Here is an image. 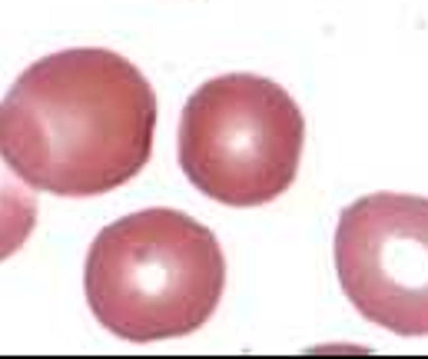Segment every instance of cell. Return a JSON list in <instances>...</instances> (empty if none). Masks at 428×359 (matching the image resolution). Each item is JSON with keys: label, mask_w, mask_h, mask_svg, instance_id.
Instances as JSON below:
<instances>
[{"label": "cell", "mask_w": 428, "mask_h": 359, "mask_svg": "<svg viewBox=\"0 0 428 359\" xmlns=\"http://www.w3.org/2000/svg\"><path fill=\"white\" fill-rule=\"evenodd\" d=\"M156 93L126 57L73 47L37 60L0 100V153L33 190L103 196L153 153Z\"/></svg>", "instance_id": "obj_1"}, {"label": "cell", "mask_w": 428, "mask_h": 359, "mask_svg": "<svg viewBox=\"0 0 428 359\" xmlns=\"http://www.w3.org/2000/svg\"><path fill=\"white\" fill-rule=\"evenodd\" d=\"M335 269L349 303L398 336L428 333V200L372 193L339 216Z\"/></svg>", "instance_id": "obj_4"}, {"label": "cell", "mask_w": 428, "mask_h": 359, "mask_svg": "<svg viewBox=\"0 0 428 359\" xmlns=\"http://www.w3.org/2000/svg\"><path fill=\"white\" fill-rule=\"evenodd\" d=\"M13 173L17 170L0 153V263L10 259L37 226V196Z\"/></svg>", "instance_id": "obj_5"}, {"label": "cell", "mask_w": 428, "mask_h": 359, "mask_svg": "<svg viewBox=\"0 0 428 359\" xmlns=\"http://www.w3.org/2000/svg\"><path fill=\"white\" fill-rule=\"evenodd\" d=\"M306 120L275 80L222 73L206 80L179 117V167L209 200L263 206L299 173Z\"/></svg>", "instance_id": "obj_3"}, {"label": "cell", "mask_w": 428, "mask_h": 359, "mask_svg": "<svg viewBox=\"0 0 428 359\" xmlns=\"http://www.w3.org/2000/svg\"><path fill=\"white\" fill-rule=\"evenodd\" d=\"M87 303L130 343L189 336L216 313L226 286L219 239L179 210H140L103 226L87 253Z\"/></svg>", "instance_id": "obj_2"}]
</instances>
